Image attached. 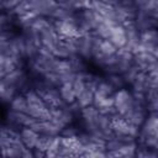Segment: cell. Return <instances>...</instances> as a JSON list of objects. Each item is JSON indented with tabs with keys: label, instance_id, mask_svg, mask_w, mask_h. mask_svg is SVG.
<instances>
[{
	"label": "cell",
	"instance_id": "1",
	"mask_svg": "<svg viewBox=\"0 0 158 158\" xmlns=\"http://www.w3.org/2000/svg\"><path fill=\"white\" fill-rule=\"evenodd\" d=\"M112 98H114V107L116 109L117 114L127 118L128 115L135 109V98L132 96V94L127 89L121 88L114 93Z\"/></svg>",
	"mask_w": 158,
	"mask_h": 158
},
{
	"label": "cell",
	"instance_id": "2",
	"mask_svg": "<svg viewBox=\"0 0 158 158\" xmlns=\"http://www.w3.org/2000/svg\"><path fill=\"white\" fill-rule=\"evenodd\" d=\"M116 48H123L127 43V38H126V31H125V26L121 23H116L114 26H111V33L110 37L107 38Z\"/></svg>",
	"mask_w": 158,
	"mask_h": 158
},
{
	"label": "cell",
	"instance_id": "5",
	"mask_svg": "<svg viewBox=\"0 0 158 158\" xmlns=\"http://www.w3.org/2000/svg\"><path fill=\"white\" fill-rule=\"evenodd\" d=\"M10 106H11V110L12 111H16V112H26L27 104H26L25 95H15L12 98V100L10 101Z\"/></svg>",
	"mask_w": 158,
	"mask_h": 158
},
{
	"label": "cell",
	"instance_id": "6",
	"mask_svg": "<svg viewBox=\"0 0 158 158\" xmlns=\"http://www.w3.org/2000/svg\"><path fill=\"white\" fill-rule=\"evenodd\" d=\"M22 0H2V6L5 9H14L16 7Z\"/></svg>",
	"mask_w": 158,
	"mask_h": 158
},
{
	"label": "cell",
	"instance_id": "3",
	"mask_svg": "<svg viewBox=\"0 0 158 158\" xmlns=\"http://www.w3.org/2000/svg\"><path fill=\"white\" fill-rule=\"evenodd\" d=\"M38 136L40 133L36 132L33 128L28 127V126H23L20 131V138H21V142L23 143V146L28 149H33L36 147V143H37V139H38Z\"/></svg>",
	"mask_w": 158,
	"mask_h": 158
},
{
	"label": "cell",
	"instance_id": "4",
	"mask_svg": "<svg viewBox=\"0 0 158 158\" xmlns=\"http://www.w3.org/2000/svg\"><path fill=\"white\" fill-rule=\"evenodd\" d=\"M59 96L62 99V101L65 105H72L77 101V96L72 85V81H67V83H62L59 86Z\"/></svg>",
	"mask_w": 158,
	"mask_h": 158
}]
</instances>
